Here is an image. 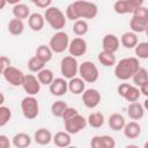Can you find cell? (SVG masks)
Wrapping results in <instances>:
<instances>
[{"instance_id": "10", "label": "cell", "mask_w": 148, "mask_h": 148, "mask_svg": "<svg viewBox=\"0 0 148 148\" xmlns=\"http://www.w3.org/2000/svg\"><path fill=\"white\" fill-rule=\"evenodd\" d=\"M2 76L3 79L12 86L14 87H18V86H22L23 84V81H24V77H25V74H23V72L14 66H9L8 68H6L3 72H2Z\"/></svg>"}, {"instance_id": "35", "label": "cell", "mask_w": 148, "mask_h": 148, "mask_svg": "<svg viewBox=\"0 0 148 148\" xmlns=\"http://www.w3.org/2000/svg\"><path fill=\"white\" fill-rule=\"evenodd\" d=\"M28 68L30 72L39 73L42 69L45 68V62L42 59H39L37 56H34L28 60Z\"/></svg>"}, {"instance_id": "42", "label": "cell", "mask_w": 148, "mask_h": 148, "mask_svg": "<svg viewBox=\"0 0 148 148\" xmlns=\"http://www.w3.org/2000/svg\"><path fill=\"white\" fill-rule=\"evenodd\" d=\"M1 66H0V72H1V74H2V72L6 69V68H8L9 66H10V60H9V58H7L6 56H2L1 57V64H0Z\"/></svg>"}, {"instance_id": "14", "label": "cell", "mask_w": 148, "mask_h": 148, "mask_svg": "<svg viewBox=\"0 0 148 148\" xmlns=\"http://www.w3.org/2000/svg\"><path fill=\"white\" fill-rule=\"evenodd\" d=\"M68 52L72 57H81L87 52V42L82 37H75L69 42Z\"/></svg>"}, {"instance_id": "47", "label": "cell", "mask_w": 148, "mask_h": 148, "mask_svg": "<svg viewBox=\"0 0 148 148\" xmlns=\"http://www.w3.org/2000/svg\"><path fill=\"white\" fill-rule=\"evenodd\" d=\"M3 102H5V96H3V94H1V104H3Z\"/></svg>"}, {"instance_id": "40", "label": "cell", "mask_w": 148, "mask_h": 148, "mask_svg": "<svg viewBox=\"0 0 148 148\" xmlns=\"http://www.w3.org/2000/svg\"><path fill=\"white\" fill-rule=\"evenodd\" d=\"M76 114H79L77 110H76L75 108H71V106H68V108L65 110L64 114H62V119H64V121H66V120H68V119L75 117Z\"/></svg>"}, {"instance_id": "43", "label": "cell", "mask_w": 148, "mask_h": 148, "mask_svg": "<svg viewBox=\"0 0 148 148\" xmlns=\"http://www.w3.org/2000/svg\"><path fill=\"white\" fill-rule=\"evenodd\" d=\"M0 148H10V141L3 134L0 135Z\"/></svg>"}, {"instance_id": "22", "label": "cell", "mask_w": 148, "mask_h": 148, "mask_svg": "<svg viewBox=\"0 0 148 148\" xmlns=\"http://www.w3.org/2000/svg\"><path fill=\"white\" fill-rule=\"evenodd\" d=\"M120 43L126 49H135L136 45L139 44V39H138V36L135 32L133 31H127V32H124L121 35V38H120Z\"/></svg>"}, {"instance_id": "31", "label": "cell", "mask_w": 148, "mask_h": 148, "mask_svg": "<svg viewBox=\"0 0 148 148\" xmlns=\"http://www.w3.org/2000/svg\"><path fill=\"white\" fill-rule=\"evenodd\" d=\"M37 79L40 82V84L44 86H50L53 81H54V75L53 72L49 68H44L42 69L39 73H37Z\"/></svg>"}, {"instance_id": "23", "label": "cell", "mask_w": 148, "mask_h": 148, "mask_svg": "<svg viewBox=\"0 0 148 148\" xmlns=\"http://www.w3.org/2000/svg\"><path fill=\"white\" fill-rule=\"evenodd\" d=\"M123 131H124V135L127 139H136L141 134V126L136 121H130L126 123Z\"/></svg>"}, {"instance_id": "3", "label": "cell", "mask_w": 148, "mask_h": 148, "mask_svg": "<svg viewBox=\"0 0 148 148\" xmlns=\"http://www.w3.org/2000/svg\"><path fill=\"white\" fill-rule=\"evenodd\" d=\"M72 6L75 10L77 20H91L96 17L98 13V8L94 2L89 1H74Z\"/></svg>"}, {"instance_id": "34", "label": "cell", "mask_w": 148, "mask_h": 148, "mask_svg": "<svg viewBox=\"0 0 148 148\" xmlns=\"http://www.w3.org/2000/svg\"><path fill=\"white\" fill-rule=\"evenodd\" d=\"M87 121H88V124L91 126V127H94V128H99V127H102L103 125H104V116H103V113H101V112H92V113H90L89 116H88V119H87Z\"/></svg>"}, {"instance_id": "51", "label": "cell", "mask_w": 148, "mask_h": 148, "mask_svg": "<svg viewBox=\"0 0 148 148\" xmlns=\"http://www.w3.org/2000/svg\"><path fill=\"white\" fill-rule=\"evenodd\" d=\"M66 148H77V147H75V146H69V147H66Z\"/></svg>"}, {"instance_id": "28", "label": "cell", "mask_w": 148, "mask_h": 148, "mask_svg": "<svg viewBox=\"0 0 148 148\" xmlns=\"http://www.w3.org/2000/svg\"><path fill=\"white\" fill-rule=\"evenodd\" d=\"M13 15L15 18H18V20H24V18H29V16L31 15L30 14V9L29 7L25 5V3H17L13 7Z\"/></svg>"}, {"instance_id": "6", "label": "cell", "mask_w": 148, "mask_h": 148, "mask_svg": "<svg viewBox=\"0 0 148 148\" xmlns=\"http://www.w3.org/2000/svg\"><path fill=\"white\" fill-rule=\"evenodd\" d=\"M79 62L76 58L72 56H66L61 59L60 62V72L64 79H73L76 77V74H79Z\"/></svg>"}, {"instance_id": "15", "label": "cell", "mask_w": 148, "mask_h": 148, "mask_svg": "<svg viewBox=\"0 0 148 148\" xmlns=\"http://www.w3.org/2000/svg\"><path fill=\"white\" fill-rule=\"evenodd\" d=\"M116 141L111 135H95L90 140V148H114Z\"/></svg>"}, {"instance_id": "9", "label": "cell", "mask_w": 148, "mask_h": 148, "mask_svg": "<svg viewBox=\"0 0 148 148\" xmlns=\"http://www.w3.org/2000/svg\"><path fill=\"white\" fill-rule=\"evenodd\" d=\"M143 6L141 0H118L113 3V9L117 14H134L136 9Z\"/></svg>"}, {"instance_id": "13", "label": "cell", "mask_w": 148, "mask_h": 148, "mask_svg": "<svg viewBox=\"0 0 148 148\" xmlns=\"http://www.w3.org/2000/svg\"><path fill=\"white\" fill-rule=\"evenodd\" d=\"M40 82L38 81L37 76L32 75V74H27L22 84L23 90L28 94V96H35L39 92L40 90Z\"/></svg>"}, {"instance_id": "39", "label": "cell", "mask_w": 148, "mask_h": 148, "mask_svg": "<svg viewBox=\"0 0 148 148\" xmlns=\"http://www.w3.org/2000/svg\"><path fill=\"white\" fill-rule=\"evenodd\" d=\"M12 118V110L5 105L0 106V126H5Z\"/></svg>"}, {"instance_id": "16", "label": "cell", "mask_w": 148, "mask_h": 148, "mask_svg": "<svg viewBox=\"0 0 148 148\" xmlns=\"http://www.w3.org/2000/svg\"><path fill=\"white\" fill-rule=\"evenodd\" d=\"M68 90V82L64 77H57L50 84V92L53 96H64Z\"/></svg>"}, {"instance_id": "33", "label": "cell", "mask_w": 148, "mask_h": 148, "mask_svg": "<svg viewBox=\"0 0 148 148\" xmlns=\"http://www.w3.org/2000/svg\"><path fill=\"white\" fill-rule=\"evenodd\" d=\"M67 108H68V105L65 101H61V99L56 101L51 105V113L57 118H62V114Z\"/></svg>"}, {"instance_id": "4", "label": "cell", "mask_w": 148, "mask_h": 148, "mask_svg": "<svg viewBox=\"0 0 148 148\" xmlns=\"http://www.w3.org/2000/svg\"><path fill=\"white\" fill-rule=\"evenodd\" d=\"M147 27H148V8L141 6L133 14L130 21V28L133 32L136 34V32H145Z\"/></svg>"}, {"instance_id": "29", "label": "cell", "mask_w": 148, "mask_h": 148, "mask_svg": "<svg viewBox=\"0 0 148 148\" xmlns=\"http://www.w3.org/2000/svg\"><path fill=\"white\" fill-rule=\"evenodd\" d=\"M24 30V23L22 20L18 18H12L8 23V31L13 36H20Z\"/></svg>"}, {"instance_id": "30", "label": "cell", "mask_w": 148, "mask_h": 148, "mask_svg": "<svg viewBox=\"0 0 148 148\" xmlns=\"http://www.w3.org/2000/svg\"><path fill=\"white\" fill-rule=\"evenodd\" d=\"M52 54H53V51L51 50V47H50L49 45L42 44V45H39V46L37 47V50H36V56H37L39 59H42L45 64L49 62V61L52 59Z\"/></svg>"}, {"instance_id": "24", "label": "cell", "mask_w": 148, "mask_h": 148, "mask_svg": "<svg viewBox=\"0 0 148 148\" xmlns=\"http://www.w3.org/2000/svg\"><path fill=\"white\" fill-rule=\"evenodd\" d=\"M54 145L58 147V148H66V147H69L71 146V142H72V139H71V134L67 133L66 131L65 132H57L54 135H53V140Z\"/></svg>"}, {"instance_id": "46", "label": "cell", "mask_w": 148, "mask_h": 148, "mask_svg": "<svg viewBox=\"0 0 148 148\" xmlns=\"http://www.w3.org/2000/svg\"><path fill=\"white\" fill-rule=\"evenodd\" d=\"M125 148H139L136 145H127Z\"/></svg>"}, {"instance_id": "26", "label": "cell", "mask_w": 148, "mask_h": 148, "mask_svg": "<svg viewBox=\"0 0 148 148\" xmlns=\"http://www.w3.org/2000/svg\"><path fill=\"white\" fill-rule=\"evenodd\" d=\"M97 59L99 61L101 65H103L104 67H112L117 65V59L114 53L111 52H106V51H101L97 56Z\"/></svg>"}, {"instance_id": "32", "label": "cell", "mask_w": 148, "mask_h": 148, "mask_svg": "<svg viewBox=\"0 0 148 148\" xmlns=\"http://www.w3.org/2000/svg\"><path fill=\"white\" fill-rule=\"evenodd\" d=\"M141 96V91H140V88H138L136 86H130L128 89L126 90V92L124 94L123 98H125L127 102L130 103H134V102H138V99L140 98Z\"/></svg>"}, {"instance_id": "2", "label": "cell", "mask_w": 148, "mask_h": 148, "mask_svg": "<svg viewBox=\"0 0 148 148\" xmlns=\"http://www.w3.org/2000/svg\"><path fill=\"white\" fill-rule=\"evenodd\" d=\"M44 17H45V21L50 24V27L57 31H61L62 28H65V25H66L67 17L61 12V9H59L58 7L51 6L50 8L45 9Z\"/></svg>"}, {"instance_id": "7", "label": "cell", "mask_w": 148, "mask_h": 148, "mask_svg": "<svg viewBox=\"0 0 148 148\" xmlns=\"http://www.w3.org/2000/svg\"><path fill=\"white\" fill-rule=\"evenodd\" d=\"M69 37L65 31H57L50 39L49 46L54 53H62L65 50H68L69 46Z\"/></svg>"}, {"instance_id": "38", "label": "cell", "mask_w": 148, "mask_h": 148, "mask_svg": "<svg viewBox=\"0 0 148 148\" xmlns=\"http://www.w3.org/2000/svg\"><path fill=\"white\" fill-rule=\"evenodd\" d=\"M138 59H148V42H142L134 49Z\"/></svg>"}, {"instance_id": "27", "label": "cell", "mask_w": 148, "mask_h": 148, "mask_svg": "<svg viewBox=\"0 0 148 148\" xmlns=\"http://www.w3.org/2000/svg\"><path fill=\"white\" fill-rule=\"evenodd\" d=\"M12 142L15 146V148H28L31 145V138L29 134L21 132L13 136Z\"/></svg>"}, {"instance_id": "19", "label": "cell", "mask_w": 148, "mask_h": 148, "mask_svg": "<svg viewBox=\"0 0 148 148\" xmlns=\"http://www.w3.org/2000/svg\"><path fill=\"white\" fill-rule=\"evenodd\" d=\"M127 114L132 120H140L145 116V108L139 102L130 103L127 106Z\"/></svg>"}, {"instance_id": "37", "label": "cell", "mask_w": 148, "mask_h": 148, "mask_svg": "<svg viewBox=\"0 0 148 148\" xmlns=\"http://www.w3.org/2000/svg\"><path fill=\"white\" fill-rule=\"evenodd\" d=\"M132 79H133L134 84L140 88L145 82L148 81V71H147L146 68H143V67H140V68L136 71V73L133 75Z\"/></svg>"}, {"instance_id": "8", "label": "cell", "mask_w": 148, "mask_h": 148, "mask_svg": "<svg viewBox=\"0 0 148 148\" xmlns=\"http://www.w3.org/2000/svg\"><path fill=\"white\" fill-rule=\"evenodd\" d=\"M21 110L24 116V118L32 120L37 118L39 113V104L38 101L35 98V96H27L21 102Z\"/></svg>"}, {"instance_id": "12", "label": "cell", "mask_w": 148, "mask_h": 148, "mask_svg": "<svg viewBox=\"0 0 148 148\" xmlns=\"http://www.w3.org/2000/svg\"><path fill=\"white\" fill-rule=\"evenodd\" d=\"M101 99H102V97H101L99 91L94 88L86 89L82 94V102L88 109L96 108L101 103Z\"/></svg>"}, {"instance_id": "11", "label": "cell", "mask_w": 148, "mask_h": 148, "mask_svg": "<svg viewBox=\"0 0 148 148\" xmlns=\"http://www.w3.org/2000/svg\"><path fill=\"white\" fill-rule=\"evenodd\" d=\"M64 124H65V130H66L67 133H69V134H76V133H79L80 131H82L87 126L88 121H87V119L83 116H81L79 113L75 117H73V118L64 121Z\"/></svg>"}, {"instance_id": "44", "label": "cell", "mask_w": 148, "mask_h": 148, "mask_svg": "<svg viewBox=\"0 0 148 148\" xmlns=\"http://www.w3.org/2000/svg\"><path fill=\"white\" fill-rule=\"evenodd\" d=\"M140 91H141V95H145V96L148 98V81L145 82V83L140 87Z\"/></svg>"}, {"instance_id": "5", "label": "cell", "mask_w": 148, "mask_h": 148, "mask_svg": "<svg viewBox=\"0 0 148 148\" xmlns=\"http://www.w3.org/2000/svg\"><path fill=\"white\" fill-rule=\"evenodd\" d=\"M79 75L80 77L88 83H94L98 80L99 77V71L97 66L92 61H83L79 66Z\"/></svg>"}, {"instance_id": "48", "label": "cell", "mask_w": 148, "mask_h": 148, "mask_svg": "<svg viewBox=\"0 0 148 148\" xmlns=\"http://www.w3.org/2000/svg\"><path fill=\"white\" fill-rule=\"evenodd\" d=\"M5 5H6V1H5V0H2V2H1V8H3V7H5Z\"/></svg>"}, {"instance_id": "45", "label": "cell", "mask_w": 148, "mask_h": 148, "mask_svg": "<svg viewBox=\"0 0 148 148\" xmlns=\"http://www.w3.org/2000/svg\"><path fill=\"white\" fill-rule=\"evenodd\" d=\"M143 108H145L146 110H148V98H146V101L143 102Z\"/></svg>"}, {"instance_id": "41", "label": "cell", "mask_w": 148, "mask_h": 148, "mask_svg": "<svg viewBox=\"0 0 148 148\" xmlns=\"http://www.w3.org/2000/svg\"><path fill=\"white\" fill-rule=\"evenodd\" d=\"M32 3L39 8H43V9H47L52 6L51 0H32Z\"/></svg>"}, {"instance_id": "1", "label": "cell", "mask_w": 148, "mask_h": 148, "mask_svg": "<svg viewBox=\"0 0 148 148\" xmlns=\"http://www.w3.org/2000/svg\"><path fill=\"white\" fill-rule=\"evenodd\" d=\"M140 68L139 59L135 57H128L124 58L120 61L117 62L114 66V75L117 79L121 81H127L133 77V75L136 73V71Z\"/></svg>"}, {"instance_id": "17", "label": "cell", "mask_w": 148, "mask_h": 148, "mask_svg": "<svg viewBox=\"0 0 148 148\" xmlns=\"http://www.w3.org/2000/svg\"><path fill=\"white\" fill-rule=\"evenodd\" d=\"M102 45H103V51L114 53V52L118 51V49L120 46V40H119V38L116 35H113V34H106L103 37Z\"/></svg>"}, {"instance_id": "36", "label": "cell", "mask_w": 148, "mask_h": 148, "mask_svg": "<svg viewBox=\"0 0 148 148\" xmlns=\"http://www.w3.org/2000/svg\"><path fill=\"white\" fill-rule=\"evenodd\" d=\"M72 29H73V32L77 37H81V36H84L88 32L89 27H88V23H87L86 20H77L73 23Z\"/></svg>"}, {"instance_id": "49", "label": "cell", "mask_w": 148, "mask_h": 148, "mask_svg": "<svg viewBox=\"0 0 148 148\" xmlns=\"http://www.w3.org/2000/svg\"><path fill=\"white\" fill-rule=\"evenodd\" d=\"M143 148H148V141H146V142H145V145H143Z\"/></svg>"}, {"instance_id": "18", "label": "cell", "mask_w": 148, "mask_h": 148, "mask_svg": "<svg viewBox=\"0 0 148 148\" xmlns=\"http://www.w3.org/2000/svg\"><path fill=\"white\" fill-rule=\"evenodd\" d=\"M34 140L37 145H40V146H45V145H49L52 140H53V135L52 133L50 132V130L47 128H38L35 134H34Z\"/></svg>"}, {"instance_id": "20", "label": "cell", "mask_w": 148, "mask_h": 148, "mask_svg": "<svg viewBox=\"0 0 148 148\" xmlns=\"http://www.w3.org/2000/svg\"><path fill=\"white\" fill-rule=\"evenodd\" d=\"M28 24L32 31H40L44 28L45 17L39 13H32L28 18Z\"/></svg>"}, {"instance_id": "50", "label": "cell", "mask_w": 148, "mask_h": 148, "mask_svg": "<svg viewBox=\"0 0 148 148\" xmlns=\"http://www.w3.org/2000/svg\"><path fill=\"white\" fill-rule=\"evenodd\" d=\"M145 32H146V35H147V37H148V27L146 28V31H145Z\"/></svg>"}, {"instance_id": "21", "label": "cell", "mask_w": 148, "mask_h": 148, "mask_svg": "<svg viewBox=\"0 0 148 148\" xmlns=\"http://www.w3.org/2000/svg\"><path fill=\"white\" fill-rule=\"evenodd\" d=\"M108 124L110 126L111 130L113 131H120V130H124L125 125H126V120L124 118V116L121 113H112L109 119H108Z\"/></svg>"}, {"instance_id": "25", "label": "cell", "mask_w": 148, "mask_h": 148, "mask_svg": "<svg viewBox=\"0 0 148 148\" xmlns=\"http://www.w3.org/2000/svg\"><path fill=\"white\" fill-rule=\"evenodd\" d=\"M68 90L74 95L83 94L86 90V82L81 77H73L68 81Z\"/></svg>"}]
</instances>
